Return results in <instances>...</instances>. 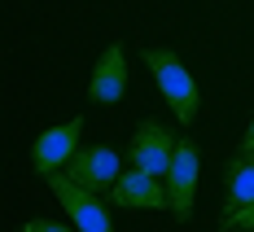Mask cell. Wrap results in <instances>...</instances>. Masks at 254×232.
Listing matches in <instances>:
<instances>
[{"label":"cell","instance_id":"cell-1","mask_svg":"<svg viewBox=\"0 0 254 232\" xmlns=\"http://www.w3.org/2000/svg\"><path fill=\"white\" fill-rule=\"evenodd\" d=\"M145 66L153 70V83H158L162 101L171 105L176 123L180 127H193L197 110H202V92H197V79L189 75V66L171 49H145Z\"/></svg>","mask_w":254,"mask_h":232},{"label":"cell","instance_id":"cell-2","mask_svg":"<svg viewBox=\"0 0 254 232\" xmlns=\"http://www.w3.org/2000/svg\"><path fill=\"white\" fill-rule=\"evenodd\" d=\"M49 188H53V197L66 206V219H70L79 232H114V219H110V197L101 202V193H92V188L75 184L66 171L49 175Z\"/></svg>","mask_w":254,"mask_h":232},{"label":"cell","instance_id":"cell-3","mask_svg":"<svg viewBox=\"0 0 254 232\" xmlns=\"http://www.w3.org/2000/svg\"><path fill=\"white\" fill-rule=\"evenodd\" d=\"M176 149H180V136L162 118H145L140 131L131 136V149H127V162L131 167H140V171H149L158 180H167V171H171V162H176Z\"/></svg>","mask_w":254,"mask_h":232},{"label":"cell","instance_id":"cell-4","mask_svg":"<svg viewBox=\"0 0 254 232\" xmlns=\"http://www.w3.org/2000/svg\"><path fill=\"white\" fill-rule=\"evenodd\" d=\"M79 131H83V118H66V123H57V127L40 131L35 145H31V171L44 175V180L57 175V171H66L70 158L79 154Z\"/></svg>","mask_w":254,"mask_h":232},{"label":"cell","instance_id":"cell-5","mask_svg":"<svg viewBox=\"0 0 254 232\" xmlns=\"http://www.w3.org/2000/svg\"><path fill=\"white\" fill-rule=\"evenodd\" d=\"M197 180H202V154L189 136H180V149H176V162L167 171V188H171V215L180 224L193 219V206H197Z\"/></svg>","mask_w":254,"mask_h":232},{"label":"cell","instance_id":"cell-6","mask_svg":"<svg viewBox=\"0 0 254 232\" xmlns=\"http://www.w3.org/2000/svg\"><path fill=\"white\" fill-rule=\"evenodd\" d=\"M105 197H110V206H123V210H167L171 215V188H167V180H158V175L140 171V167H127Z\"/></svg>","mask_w":254,"mask_h":232},{"label":"cell","instance_id":"cell-7","mask_svg":"<svg viewBox=\"0 0 254 232\" xmlns=\"http://www.w3.org/2000/svg\"><path fill=\"white\" fill-rule=\"evenodd\" d=\"M123 171H127L123 158H119V149H110V145H79V154L66 167V175L75 184H83V188H92V193H110Z\"/></svg>","mask_w":254,"mask_h":232},{"label":"cell","instance_id":"cell-8","mask_svg":"<svg viewBox=\"0 0 254 232\" xmlns=\"http://www.w3.org/2000/svg\"><path fill=\"white\" fill-rule=\"evenodd\" d=\"M127 97V53L123 40L105 44L101 61L92 66V79H88V101L92 105H119Z\"/></svg>","mask_w":254,"mask_h":232},{"label":"cell","instance_id":"cell-9","mask_svg":"<svg viewBox=\"0 0 254 232\" xmlns=\"http://www.w3.org/2000/svg\"><path fill=\"white\" fill-rule=\"evenodd\" d=\"M246 206H254V158L237 154L224 171V215H237Z\"/></svg>","mask_w":254,"mask_h":232},{"label":"cell","instance_id":"cell-10","mask_svg":"<svg viewBox=\"0 0 254 232\" xmlns=\"http://www.w3.org/2000/svg\"><path fill=\"white\" fill-rule=\"evenodd\" d=\"M254 232V206H246V210H237V215H224L219 219V232Z\"/></svg>","mask_w":254,"mask_h":232},{"label":"cell","instance_id":"cell-11","mask_svg":"<svg viewBox=\"0 0 254 232\" xmlns=\"http://www.w3.org/2000/svg\"><path fill=\"white\" fill-rule=\"evenodd\" d=\"M22 232H79L75 224H57V219H26Z\"/></svg>","mask_w":254,"mask_h":232},{"label":"cell","instance_id":"cell-12","mask_svg":"<svg viewBox=\"0 0 254 232\" xmlns=\"http://www.w3.org/2000/svg\"><path fill=\"white\" fill-rule=\"evenodd\" d=\"M241 154L254 158V123H250V131H246V140H241Z\"/></svg>","mask_w":254,"mask_h":232}]
</instances>
